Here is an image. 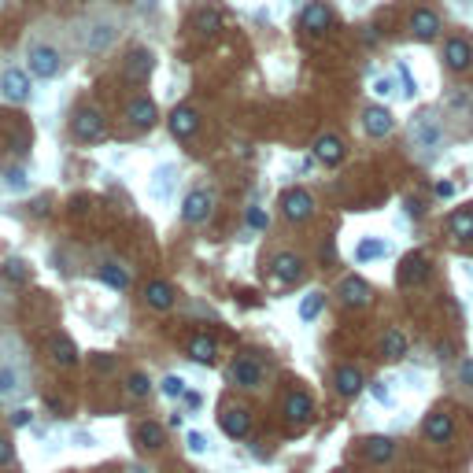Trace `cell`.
<instances>
[{
  "instance_id": "obj_10",
  "label": "cell",
  "mask_w": 473,
  "mask_h": 473,
  "mask_svg": "<svg viewBox=\"0 0 473 473\" xmlns=\"http://www.w3.org/2000/svg\"><path fill=\"white\" fill-rule=\"evenodd\" d=\"M152 71H156V52H152V48H134V52L126 56V63H122V78L134 81V86L148 81Z\"/></svg>"
},
{
  "instance_id": "obj_41",
  "label": "cell",
  "mask_w": 473,
  "mask_h": 473,
  "mask_svg": "<svg viewBox=\"0 0 473 473\" xmlns=\"http://www.w3.org/2000/svg\"><path fill=\"white\" fill-rule=\"evenodd\" d=\"M248 226H252V230H267V226H270V215H267L263 207H248Z\"/></svg>"
},
{
  "instance_id": "obj_16",
  "label": "cell",
  "mask_w": 473,
  "mask_h": 473,
  "mask_svg": "<svg viewBox=\"0 0 473 473\" xmlns=\"http://www.w3.org/2000/svg\"><path fill=\"white\" fill-rule=\"evenodd\" d=\"M426 277H429V259L421 255V252H411V255H407L403 263H399L396 281H399V285H421Z\"/></svg>"
},
{
  "instance_id": "obj_32",
  "label": "cell",
  "mask_w": 473,
  "mask_h": 473,
  "mask_svg": "<svg viewBox=\"0 0 473 473\" xmlns=\"http://www.w3.org/2000/svg\"><path fill=\"white\" fill-rule=\"evenodd\" d=\"M137 444L148 448V451L163 448V426H159V421H141V426H137Z\"/></svg>"
},
{
  "instance_id": "obj_29",
  "label": "cell",
  "mask_w": 473,
  "mask_h": 473,
  "mask_svg": "<svg viewBox=\"0 0 473 473\" xmlns=\"http://www.w3.org/2000/svg\"><path fill=\"white\" fill-rule=\"evenodd\" d=\"M448 233L455 240H473V211L462 207V211H455V215L448 218Z\"/></svg>"
},
{
  "instance_id": "obj_19",
  "label": "cell",
  "mask_w": 473,
  "mask_h": 473,
  "mask_svg": "<svg viewBox=\"0 0 473 473\" xmlns=\"http://www.w3.org/2000/svg\"><path fill=\"white\" fill-rule=\"evenodd\" d=\"M333 385H337V392L344 396V399H355L358 392H363L366 378H363V370H358V366H340L333 373Z\"/></svg>"
},
{
  "instance_id": "obj_37",
  "label": "cell",
  "mask_w": 473,
  "mask_h": 473,
  "mask_svg": "<svg viewBox=\"0 0 473 473\" xmlns=\"http://www.w3.org/2000/svg\"><path fill=\"white\" fill-rule=\"evenodd\" d=\"M170 177H174V167H159V170H156V182H152V197H156V200H167Z\"/></svg>"
},
{
  "instance_id": "obj_14",
  "label": "cell",
  "mask_w": 473,
  "mask_h": 473,
  "mask_svg": "<svg viewBox=\"0 0 473 473\" xmlns=\"http://www.w3.org/2000/svg\"><path fill=\"white\" fill-rule=\"evenodd\" d=\"M303 274H307V267H303V259L296 252H277L274 255V277L281 285H296Z\"/></svg>"
},
{
  "instance_id": "obj_17",
  "label": "cell",
  "mask_w": 473,
  "mask_h": 473,
  "mask_svg": "<svg viewBox=\"0 0 473 473\" xmlns=\"http://www.w3.org/2000/svg\"><path fill=\"white\" fill-rule=\"evenodd\" d=\"M444 59L451 71H469L473 67V45L466 37H448L444 41Z\"/></svg>"
},
{
  "instance_id": "obj_12",
  "label": "cell",
  "mask_w": 473,
  "mask_h": 473,
  "mask_svg": "<svg viewBox=\"0 0 473 473\" xmlns=\"http://www.w3.org/2000/svg\"><path fill=\"white\" fill-rule=\"evenodd\" d=\"M281 414H285V421H288L292 429H303L307 421L315 418V403H311V396H307V392H288Z\"/></svg>"
},
{
  "instance_id": "obj_45",
  "label": "cell",
  "mask_w": 473,
  "mask_h": 473,
  "mask_svg": "<svg viewBox=\"0 0 473 473\" xmlns=\"http://www.w3.org/2000/svg\"><path fill=\"white\" fill-rule=\"evenodd\" d=\"M8 185H11V189H26V174H23V170H11V174H8Z\"/></svg>"
},
{
  "instance_id": "obj_34",
  "label": "cell",
  "mask_w": 473,
  "mask_h": 473,
  "mask_svg": "<svg viewBox=\"0 0 473 473\" xmlns=\"http://www.w3.org/2000/svg\"><path fill=\"white\" fill-rule=\"evenodd\" d=\"M385 252H388V244H385V240H378V237H366V240L355 248V259H358V263H370V259H381Z\"/></svg>"
},
{
  "instance_id": "obj_46",
  "label": "cell",
  "mask_w": 473,
  "mask_h": 473,
  "mask_svg": "<svg viewBox=\"0 0 473 473\" xmlns=\"http://www.w3.org/2000/svg\"><path fill=\"white\" fill-rule=\"evenodd\" d=\"M436 197H440V200L455 197V185H451V182H436Z\"/></svg>"
},
{
  "instance_id": "obj_20",
  "label": "cell",
  "mask_w": 473,
  "mask_h": 473,
  "mask_svg": "<svg viewBox=\"0 0 473 473\" xmlns=\"http://www.w3.org/2000/svg\"><path fill=\"white\" fill-rule=\"evenodd\" d=\"M392 111H388V107H366L363 111V129H366V134L370 137H388V134H392Z\"/></svg>"
},
{
  "instance_id": "obj_40",
  "label": "cell",
  "mask_w": 473,
  "mask_h": 473,
  "mask_svg": "<svg viewBox=\"0 0 473 473\" xmlns=\"http://www.w3.org/2000/svg\"><path fill=\"white\" fill-rule=\"evenodd\" d=\"M4 274L11 277V281H30V270H26V263H23V259H8Z\"/></svg>"
},
{
  "instance_id": "obj_43",
  "label": "cell",
  "mask_w": 473,
  "mask_h": 473,
  "mask_svg": "<svg viewBox=\"0 0 473 473\" xmlns=\"http://www.w3.org/2000/svg\"><path fill=\"white\" fill-rule=\"evenodd\" d=\"M189 451H197V455L207 451V436L204 433H189Z\"/></svg>"
},
{
  "instance_id": "obj_30",
  "label": "cell",
  "mask_w": 473,
  "mask_h": 473,
  "mask_svg": "<svg viewBox=\"0 0 473 473\" xmlns=\"http://www.w3.org/2000/svg\"><path fill=\"white\" fill-rule=\"evenodd\" d=\"M407 348H411V340H407V333H399V329H388V333L381 337V355L392 358V363L407 355Z\"/></svg>"
},
{
  "instance_id": "obj_3",
  "label": "cell",
  "mask_w": 473,
  "mask_h": 473,
  "mask_svg": "<svg viewBox=\"0 0 473 473\" xmlns=\"http://www.w3.org/2000/svg\"><path fill=\"white\" fill-rule=\"evenodd\" d=\"M30 388V370L19 340H4L0 344V399H19Z\"/></svg>"
},
{
  "instance_id": "obj_48",
  "label": "cell",
  "mask_w": 473,
  "mask_h": 473,
  "mask_svg": "<svg viewBox=\"0 0 473 473\" xmlns=\"http://www.w3.org/2000/svg\"><path fill=\"white\" fill-rule=\"evenodd\" d=\"M373 396H378L381 403H388V392H385V385H373Z\"/></svg>"
},
{
  "instance_id": "obj_15",
  "label": "cell",
  "mask_w": 473,
  "mask_h": 473,
  "mask_svg": "<svg viewBox=\"0 0 473 473\" xmlns=\"http://www.w3.org/2000/svg\"><path fill=\"white\" fill-rule=\"evenodd\" d=\"M370 285L363 281V277H344V281L337 285V300L344 303V307H366L370 303Z\"/></svg>"
},
{
  "instance_id": "obj_39",
  "label": "cell",
  "mask_w": 473,
  "mask_h": 473,
  "mask_svg": "<svg viewBox=\"0 0 473 473\" xmlns=\"http://www.w3.org/2000/svg\"><path fill=\"white\" fill-rule=\"evenodd\" d=\"M455 381H459L466 392H473V358H462L459 370H455Z\"/></svg>"
},
{
  "instance_id": "obj_27",
  "label": "cell",
  "mask_w": 473,
  "mask_h": 473,
  "mask_svg": "<svg viewBox=\"0 0 473 473\" xmlns=\"http://www.w3.org/2000/svg\"><path fill=\"white\" fill-rule=\"evenodd\" d=\"M329 19H333V15H329V8H325L322 0H315V4L303 8V30H307V34H322V30L329 26Z\"/></svg>"
},
{
  "instance_id": "obj_7",
  "label": "cell",
  "mask_w": 473,
  "mask_h": 473,
  "mask_svg": "<svg viewBox=\"0 0 473 473\" xmlns=\"http://www.w3.org/2000/svg\"><path fill=\"white\" fill-rule=\"evenodd\" d=\"M211 211H215V192L211 189H192L185 204H182V222L185 226H204L211 218Z\"/></svg>"
},
{
  "instance_id": "obj_26",
  "label": "cell",
  "mask_w": 473,
  "mask_h": 473,
  "mask_svg": "<svg viewBox=\"0 0 473 473\" xmlns=\"http://www.w3.org/2000/svg\"><path fill=\"white\" fill-rule=\"evenodd\" d=\"M48 351H52L56 366H74L78 363V348H74V340L67 333H56L52 340H48Z\"/></svg>"
},
{
  "instance_id": "obj_25",
  "label": "cell",
  "mask_w": 473,
  "mask_h": 473,
  "mask_svg": "<svg viewBox=\"0 0 473 473\" xmlns=\"http://www.w3.org/2000/svg\"><path fill=\"white\" fill-rule=\"evenodd\" d=\"M144 303H148L152 311H170L174 307V285L170 281H148V288H144Z\"/></svg>"
},
{
  "instance_id": "obj_18",
  "label": "cell",
  "mask_w": 473,
  "mask_h": 473,
  "mask_svg": "<svg viewBox=\"0 0 473 473\" xmlns=\"http://www.w3.org/2000/svg\"><path fill=\"white\" fill-rule=\"evenodd\" d=\"M197 129H200V111H197V107L182 104V107L170 111V134H174V137H192Z\"/></svg>"
},
{
  "instance_id": "obj_13",
  "label": "cell",
  "mask_w": 473,
  "mask_h": 473,
  "mask_svg": "<svg viewBox=\"0 0 473 473\" xmlns=\"http://www.w3.org/2000/svg\"><path fill=\"white\" fill-rule=\"evenodd\" d=\"M159 119V107L156 100H148V96H134V100L126 104V122L134 129H152Z\"/></svg>"
},
{
  "instance_id": "obj_2",
  "label": "cell",
  "mask_w": 473,
  "mask_h": 473,
  "mask_svg": "<svg viewBox=\"0 0 473 473\" xmlns=\"http://www.w3.org/2000/svg\"><path fill=\"white\" fill-rule=\"evenodd\" d=\"M71 34L81 56H107L126 34V15L111 4H93L78 23H71Z\"/></svg>"
},
{
  "instance_id": "obj_11",
  "label": "cell",
  "mask_w": 473,
  "mask_h": 473,
  "mask_svg": "<svg viewBox=\"0 0 473 473\" xmlns=\"http://www.w3.org/2000/svg\"><path fill=\"white\" fill-rule=\"evenodd\" d=\"M281 215L288 222H307L315 215V197L307 189H288L285 197H281Z\"/></svg>"
},
{
  "instance_id": "obj_47",
  "label": "cell",
  "mask_w": 473,
  "mask_h": 473,
  "mask_svg": "<svg viewBox=\"0 0 473 473\" xmlns=\"http://www.w3.org/2000/svg\"><path fill=\"white\" fill-rule=\"evenodd\" d=\"M26 421H30V411H15V414H11V426H15V429H23Z\"/></svg>"
},
{
  "instance_id": "obj_23",
  "label": "cell",
  "mask_w": 473,
  "mask_h": 473,
  "mask_svg": "<svg viewBox=\"0 0 473 473\" xmlns=\"http://www.w3.org/2000/svg\"><path fill=\"white\" fill-rule=\"evenodd\" d=\"M411 34H414L418 41H433V37L440 34V15L429 11V8H418V11L411 15Z\"/></svg>"
},
{
  "instance_id": "obj_31",
  "label": "cell",
  "mask_w": 473,
  "mask_h": 473,
  "mask_svg": "<svg viewBox=\"0 0 473 473\" xmlns=\"http://www.w3.org/2000/svg\"><path fill=\"white\" fill-rule=\"evenodd\" d=\"M215 355H218V344H215V340H211V337H192L189 340V358H197V363H215Z\"/></svg>"
},
{
  "instance_id": "obj_38",
  "label": "cell",
  "mask_w": 473,
  "mask_h": 473,
  "mask_svg": "<svg viewBox=\"0 0 473 473\" xmlns=\"http://www.w3.org/2000/svg\"><path fill=\"white\" fill-rule=\"evenodd\" d=\"M163 396H170V399L185 396V378H177V373H167V378H163Z\"/></svg>"
},
{
  "instance_id": "obj_24",
  "label": "cell",
  "mask_w": 473,
  "mask_h": 473,
  "mask_svg": "<svg viewBox=\"0 0 473 473\" xmlns=\"http://www.w3.org/2000/svg\"><path fill=\"white\" fill-rule=\"evenodd\" d=\"M451 433H455V421H451L448 411H433V414L426 418V436L433 440V444H448Z\"/></svg>"
},
{
  "instance_id": "obj_8",
  "label": "cell",
  "mask_w": 473,
  "mask_h": 473,
  "mask_svg": "<svg viewBox=\"0 0 473 473\" xmlns=\"http://www.w3.org/2000/svg\"><path fill=\"white\" fill-rule=\"evenodd\" d=\"M71 126H74V137L78 141H100L107 134V119H104L100 107H81Z\"/></svg>"
},
{
  "instance_id": "obj_22",
  "label": "cell",
  "mask_w": 473,
  "mask_h": 473,
  "mask_svg": "<svg viewBox=\"0 0 473 473\" xmlns=\"http://www.w3.org/2000/svg\"><path fill=\"white\" fill-rule=\"evenodd\" d=\"M315 159L325 163V167H337V163L344 159V141H340L337 134H322L315 141Z\"/></svg>"
},
{
  "instance_id": "obj_44",
  "label": "cell",
  "mask_w": 473,
  "mask_h": 473,
  "mask_svg": "<svg viewBox=\"0 0 473 473\" xmlns=\"http://www.w3.org/2000/svg\"><path fill=\"white\" fill-rule=\"evenodd\" d=\"M373 93H378V96H392V81H388V78H378V81H373Z\"/></svg>"
},
{
  "instance_id": "obj_9",
  "label": "cell",
  "mask_w": 473,
  "mask_h": 473,
  "mask_svg": "<svg viewBox=\"0 0 473 473\" xmlns=\"http://www.w3.org/2000/svg\"><path fill=\"white\" fill-rule=\"evenodd\" d=\"M230 381L237 385V388H259L263 385V363H259L255 355H240V358H233L230 363Z\"/></svg>"
},
{
  "instance_id": "obj_28",
  "label": "cell",
  "mask_w": 473,
  "mask_h": 473,
  "mask_svg": "<svg viewBox=\"0 0 473 473\" xmlns=\"http://www.w3.org/2000/svg\"><path fill=\"white\" fill-rule=\"evenodd\" d=\"M392 455H396V444H392L388 436H370V440H366V459H370V462L385 466V462H392Z\"/></svg>"
},
{
  "instance_id": "obj_4",
  "label": "cell",
  "mask_w": 473,
  "mask_h": 473,
  "mask_svg": "<svg viewBox=\"0 0 473 473\" xmlns=\"http://www.w3.org/2000/svg\"><path fill=\"white\" fill-rule=\"evenodd\" d=\"M440 141H444V129H440V119L433 115V111L414 115V122H411V144H414V148L421 156H433L440 148Z\"/></svg>"
},
{
  "instance_id": "obj_33",
  "label": "cell",
  "mask_w": 473,
  "mask_h": 473,
  "mask_svg": "<svg viewBox=\"0 0 473 473\" xmlns=\"http://www.w3.org/2000/svg\"><path fill=\"white\" fill-rule=\"evenodd\" d=\"M322 307H325V292H307V296H303V303H300V318L303 322H315L318 315H322Z\"/></svg>"
},
{
  "instance_id": "obj_5",
  "label": "cell",
  "mask_w": 473,
  "mask_h": 473,
  "mask_svg": "<svg viewBox=\"0 0 473 473\" xmlns=\"http://www.w3.org/2000/svg\"><path fill=\"white\" fill-rule=\"evenodd\" d=\"M93 274L100 277L107 288H115V292H126L129 281H134V277H129V267L122 263V259H115V255H96Z\"/></svg>"
},
{
  "instance_id": "obj_35",
  "label": "cell",
  "mask_w": 473,
  "mask_h": 473,
  "mask_svg": "<svg viewBox=\"0 0 473 473\" xmlns=\"http://www.w3.org/2000/svg\"><path fill=\"white\" fill-rule=\"evenodd\" d=\"M218 26H222L218 8H204V11H197V30H200V34H215Z\"/></svg>"
},
{
  "instance_id": "obj_1",
  "label": "cell",
  "mask_w": 473,
  "mask_h": 473,
  "mask_svg": "<svg viewBox=\"0 0 473 473\" xmlns=\"http://www.w3.org/2000/svg\"><path fill=\"white\" fill-rule=\"evenodd\" d=\"M78 52L74 48V34L67 23L59 19H37L34 26L26 30V41H23V59H26V71L34 78H56L67 71L71 56Z\"/></svg>"
},
{
  "instance_id": "obj_49",
  "label": "cell",
  "mask_w": 473,
  "mask_h": 473,
  "mask_svg": "<svg viewBox=\"0 0 473 473\" xmlns=\"http://www.w3.org/2000/svg\"><path fill=\"white\" fill-rule=\"evenodd\" d=\"M4 4H8V0H0V8H4Z\"/></svg>"
},
{
  "instance_id": "obj_42",
  "label": "cell",
  "mask_w": 473,
  "mask_h": 473,
  "mask_svg": "<svg viewBox=\"0 0 473 473\" xmlns=\"http://www.w3.org/2000/svg\"><path fill=\"white\" fill-rule=\"evenodd\" d=\"M15 462V444L8 436H0V466H11Z\"/></svg>"
},
{
  "instance_id": "obj_36",
  "label": "cell",
  "mask_w": 473,
  "mask_h": 473,
  "mask_svg": "<svg viewBox=\"0 0 473 473\" xmlns=\"http://www.w3.org/2000/svg\"><path fill=\"white\" fill-rule=\"evenodd\" d=\"M126 392L134 396V399H144V396L152 392V381L144 378V373H129V378H126Z\"/></svg>"
},
{
  "instance_id": "obj_21",
  "label": "cell",
  "mask_w": 473,
  "mask_h": 473,
  "mask_svg": "<svg viewBox=\"0 0 473 473\" xmlns=\"http://www.w3.org/2000/svg\"><path fill=\"white\" fill-rule=\"evenodd\" d=\"M248 429H252V414L244 411V407H226L222 411V433L240 440V436H248Z\"/></svg>"
},
{
  "instance_id": "obj_6",
  "label": "cell",
  "mask_w": 473,
  "mask_h": 473,
  "mask_svg": "<svg viewBox=\"0 0 473 473\" xmlns=\"http://www.w3.org/2000/svg\"><path fill=\"white\" fill-rule=\"evenodd\" d=\"M0 100L26 104L30 100V71H23V67H4L0 71Z\"/></svg>"
}]
</instances>
